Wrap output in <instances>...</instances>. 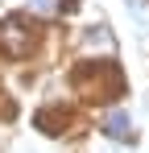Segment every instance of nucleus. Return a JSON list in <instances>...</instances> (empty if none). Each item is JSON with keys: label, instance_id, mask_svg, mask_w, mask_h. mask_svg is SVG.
<instances>
[{"label": "nucleus", "instance_id": "f257e3e1", "mask_svg": "<svg viewBox=\"0 0 149 153\" xmlns=\"http://www.w3.org/2000/svg\"><path fill=\"white\" fill-rule=\"evenodd\" d=\"M0 46L13 54V58H21V54L29 50V37L21 33V25H17V21H4V25H0Z\"/></svg>", "mask_w": 149, "mask_h": 153}, {"label": "nucleus", "instance_id": "f03ea898", "mask_svg": "<svg viewBox=\"0 0 149 153\" xmlns=\"http://www.w3.org/2000/svg\"><path fill=\"white\" fill-rule=\"evenodd\" d=\"M104 132H108L112 141H128V137H133V120H128V112H120V108L108 112V116H104Z\"/></svg>", "mask_w": 149, "mask_h": 153}, {"label": "nucleus", "instance_id": "7ed1b4c3", "mask_svg": "<svg viewBox=\"0 0 149 153\" xmlns=\"http://www.w3.org/2000/svg\"><path fill=\"white\" fill-rule=\"evenodd\" d=\"M29 4H33V8H37V13H58V0H29Z\"/></svg>", "mask_w": 149, "mask_h": 153}]
</instances>
